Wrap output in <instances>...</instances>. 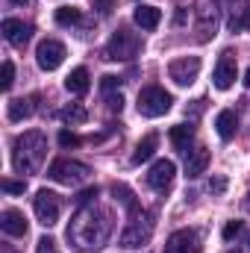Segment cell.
<instances>
[{
    "label": "cell",
    "instance_id": "8d00e7d4",
    "mask_svg": "<svg viewBox=\"0 0 250 253\" xmlns=\"http://www.w3.org/2000/svg\"><path fill=\"white\" fill-rule=\"evenodd\" d=\"M245 85H248V88H250V68H248V71H245Z\"/></svg>",
    "mask_w": 250,
    "mask_h": 253
},
{
    "label": "cell",
    "instance_id": "9c48e42d",
    "mask_svg": "<svg viewBox=\"0 0 250 253\" xmlns=\"http://www.w3.org/2000/svg\"><path fill=\"white\" fill-rule=\"evenodd\" d=\"M197 74H200V56H180L168 65V77L183 88L197 80Z\"/></svg>",
    "mask_w": 250,
    "mask_h": 253
},
{
    "label": "cell",
    "instance_id": "83f0119b",
    "mask_svg": "<svg viewBox=\"0 0 250 253\" xmlns=\"http://www.w3.org/2000/svg\"><path fill=\"white\" fill-rule=\"evenodd\" d=\"M0 186H3L6 194H24V189H27V183H24V180H9V177H6Z\"/></svg>",
    "mask_w": 250,
    "mask_h": 253
},
{
    "label": "cell",
    "instance_id": "7402d4cb",
    "mask_svg": "<svg viewBox=\"0 0 250 253\" xmlns=\"http://www.w3.org/2000/svg\"><path fill=\"white\" fill-rule=\"evenodd\" d=\"M171 144L177 147V150H186L188 153V144H191V138H194V126H188V124H177V126H171Z\"/></svg>",
    "mask_w": 250,
    "mask_h": 253
},
{
    "label": "cell",
    "instance_id": "d4e9b609",
    "mask_svg": "<svg viewBox=\"0 0 250 253\" xmlns=\"http://www.w3.org/2000/svg\"><path fill=\"white\" fill-rule=\"evenodd\" d=\"M115 200H121V203H124L126 209H132V206H138V203H135V197H132V191L126 189V186H115Z\"/></svg>",
    "mask_w": 250,
    "mask_h": 253
},
{
    "label": "cell",
    "instance_id": "44dd1931",
    "mask_svg": "<svg viewBox=\"0 0 250 253\" xmlns=\"http://www.w3.org/2000/svg\"><path fill=\"white\" fill-rule=\"evenodd\" d=\"M65 88L71 94H85L88 91V71L85 68H74L68 77H65Z\"/></svg>",
    "mask_w": 250,
    "mask_h": 253
},
{
    "label": "cell",
    "instance_id": "d590c367",
    "mask_svg": "<svg viewBox=\"0 0 250 253\" xmlns=\"http://www.w3.org/2000/svg\"><path fill=\"white\" fill-rule=\"evenodd\" d=\"M33 0H9V6H30Z\"/></svg>",
    "mask_w": 250,
    "mask_h": 253
},
{
    "label": "cell",
    "instance_id": "f35d334b",
    "mask_svg": "<svg viewBox=\"0 0 250 253\" xmlns=\"http://www.w3.org/2000/svg\"><path fill=\"white\" fill-rule=\"evenodd\" d=\"M3 253H12V251H9V248H6V251H3Z\"/></svg>",
    "mask_w": 250,
    "mask_h": 253
},
{
    "label": "cell",
    "instance_id": "4316f807",
    "mask_svg": "<svg viewBox=\"0 0 250 253\" xmlns=\"http://www.w3.org/2000/svg\"><path fill=\"white\" fill-rule=\"evenodd\" d=\"M242 230H245V221H227V227H224V242H233L236 236H242Z\"/></svg>",
    "mask_w": 250,
    "mask_h": 253
},
{
    "label": "cell",
    "instance_id": "8fae6325",
    "mask_svg": "<svg viewBox=\"0 0 250 253\" xmlns=\"http://www.w3.org/2000/svg\"><path fill=\"white\" fill-rule=\"evenodd\" d=\"M174 174H177V165L171 159H159L153 162V168L147 171V186L153 191H168L174 183Z\"/></svg>",
    "mask_w": 250,
    "mask_h": 253
},
{
    "label": "cell",
    "instance_id": "484cf974",
    "mask_svg": "<svg viewBox=\"0 0 250 253\" xmlns=\"http://www.w3.org/2000/svg\"><path fill=\"white\" fill-rule=\"evenodd\" d=\"M12 83H15V65L6 59V62H3V80H0V88H3V91H9V88H12Z\"/></svg>",
    "mask_w": 250,
    "mask_h": 253
},
{
    "label": "cell",
    "instance_id": "9a60e30c",
    "mask_svg": "<svg viewBox=\"0 0 250 253\" xmlns=\"http://www.w3.org/2000/svg\"><path fill=\"white\" fill-rule=\"evenodd\" d=\"M0 230L12 239H24L27 236V218L18 209H3L0 212Z\"/></svg>",
    "mask_w": 250,
    "mask_h": 253
},
{
    "label": "cell",
    "instance_id": "cb8c5ba5",
    "mask_svg": "<svg viewBox=\"0 0 250 253\" xmlns=\"http://www.w3.org/2000/svg\"><path fill=\"white\" fill-rule=\"evenodd\" d=\"M53 18H56V24H59V27H71V24H80L83 12H80L77 6H59V9L53 12Z\"/></svg>",
    "mask_w": 250,
    "mask_h": 253
},
{
    "label": "cell",
    "instance_id": "52a82bcc",
    "mask_svg": "<svg viewBox=\"0 0 250 253\" xmlns=\"http://www.w3.org/2000/svg\"><path fill=\"white\" fill-rule=\"evenodd\" d=\"M33 209H36V218H39V224H44V227H53V224L59 221V209H62V203H59V194H53V191H47V189L36 191V197H33Z\"/></svg>",
    "mask_w": 250,
    "mask_h": 253
},
{
    "label": "cell",
    "instance_id": "74e56055",
    "mask_svg": "<svg viewBox=\"0 0 250 253\" xmlns=\"http://www.w3.org/2000/svg\"><path fill=\"white\" fill-rule=\"evenodd\" d=\"M245 209H248V212H250V194H248V200H245Z\"/></svg>",
    "mask_w": 250,
    "mask_h": 253
},
{
    "label": "cell",
    "instance_id": "836d02e7",
    "mask_svg": "<svg viewBox=\"0 0 250 253\" xmlns=\"http://www.w3.org/2000/svg\"><path fill=\"white\" fill-rule=\"evenodd\" d=\"M224 189H227V180H224V177H215V180H209V191H215V194H221Z\"/></svg>",
    "mask_w": 250,
    "mask_h": 253
},
{
    "label": "cell",
    "instance_id": "f1b7e54d",
    "mask_svg": "<svg viewBox=\"0 0 250 253\" xmlns=\"http://www.w3.org/2000/svg\"><path fill=\"white\" fill-rule=\"evenodd\" d=\"M59 144H62V147H77V144H80V135L71 132V129H59Z\"/></svg>",
    "mask_w": 250,
    "mask_h": 253
},
{
    "label": "cell",
    "instance_id": "5b68a950",
    "mask_svg": "<svg viewBox=\"0 0 250 253\" xmlns=\"http://www.w3.org/2000/svg\"><path fill=\"white\" fill-rule=\"evenodd\" d=\"M171 103H174V97L159 85H147L138 91V112L144 118H159V115L171 112Z\"/></svg>",
    "mask_w": 250,
    "mask_h": 253
},
{
    "label": "cell",
    "instance_id": "4dcf8cb0",
    "mask_svg": "<svg viewBox=\"0 0 250 253\" xmlns=\"http://www.w3.org/2000/svg\"><path fill=\"white\" fill-rule=\"evenodd\" d=\"M36 251H39V253H56V242L44 236V239H39V245H36Z\"/></svg>",
    "mask_w": 250,
    "mask_h": 253
},
{
    "label": "cell",
    "instance_id": "5bb4252c",
    "mask_svg": "<svg viewBox=\"0 0 250 253\" xmlns=\"http://www.w3.org/2000/svg\"><path fill=\"white\" fill-rule=\"evenodd\" d=\"M0 33H3V39H6L12 47H24V44L33 39V27L24 24V21H18V18H6V21L0 24Z\"/></svg>",
    "mask_w": 250,
    "mask_h": 253
},
{
    "label": "cell",
    "instance_id": "e0dca14e",
    "mask_svg": "<svg viewBox=\"0 0 250 253\" xmlns=\"http://www.w3.org/2000/svg\"><path fill=\"white\" fill-rule=\"evenodd\" d=\"M206 168H209V150L206 147L188 150V156H186V174L188 177H200V174H206Z\"/></svg>",
    "mask_w": 250,
    "mask_h": 253
},
{
    "label": "cell",
    "instance_id": "277c9868",
    "mask_svg": "<svg viewBox=\"0 0 250 253\" xmlns=\"http://www.w3.org/2000/svg\"><path fill=\"white\" fill-rule=\"evenodd\" d=\"M88 174H91V168L85 162H77V159H56L47 171V177L59 186H80L88 180Z\"/></svg>",
    "mask_w": 250,
    "mask_h": 253
},
{
    "label": "cell",
    "instance_id": "7c38bea8",
    "mask_svg": "<svg viewBox=\"0 0 250 253\" xmlns=\"http://www.w3.org/2000/svg\"><path fill=\"white\" fill-rule=\"evenodd\" d=\"M236 74H239L236 56H233V53H221V59H218V65H215V74H212V83H215V88H221V91L233 88V83H236Z\"/></svg>",
    "mask_w": 250,
    "mask_h": 253
},
{
    "label": "cell",
    "instance_id": "8992f818",
    "mask_svg": "<svg viewBox=\"0 0 250 253\" xmlns=\"http://www.w3.org/2000/svg\"><path fill=\"white\" fill-rule=\"evenodd\" d=\"M138 50H141V39H138L135 33H129V30H118V33L109 39V44H106V59L129 62V59L138 56Z\"/></svg>",
    "mask_w": 250,
    "mask_h": 253
},
{
    "label": "cell",
    "instance_id": "3957f363",
    "mask_svg": "<svg viewBox=\"0 0 250 253\" xmlns=\"http://www.w3.org/2000/svg\"><path fill=\"white\" fill-rule=\"evenodd\" d=\"M153 236V215L141 206H132L129 209V221H126L124 233H121V248L126 251H135L141 245H147Z\"/></svg>",
    "mask_w": 250,
    "mask_h": 253
},
{
    "label": "cell",
    "instance_id": "ba28073f",
    "mask_svg": "<svg viewBox=\"0 0 250 253\" xmlns=\"http://www.w3.org/2000/svg\"><path fill=\"white\" fill-rule=\"evenodd\" d=\"M194 18H197V39L209 42L215 36V30H218V6L212 0H197Z\"/></svg>",
    "mask_w": 250,
    "mask_h": 253
},
{
    "label": "cell",
    "instance_id": "7a4b0ae2",
    "mask_svg": "<svg viewBox=\"0 0 250 253\" xmlns=\"http://www.w3.org/2000/svg\"><path fill=\"white\" fill-rule=\"evenodd\" d=\"M47 156V138L39 129H27L12 144V165L18 174H39Z\"/></svg>",
    "mask_w": 250,
    "mask_h": 253
},
{
    "label": "cell",
    "instance_id": "ffe728a7",
    "mask_svg": "<svg viewBox=\"0 0 250 253\" xmlns=\"http://www.w3.org/2000/svg\"><path fill=\"white\" fill-rule=\"evenodd\" d=\"M156 144H159V135H156V132L144 135V138L135 144V153H132V165H141V162H147V159L156 153Z\"/></svg>",
    "mask_w": 250,
    "mask_h": 253
},
{
    "label": "cell",
    "instance_id": "ac0fdd59",
    "mask_svg": "<svg viewBox=\"0 0 250 253\" xmlns=\"http://www.w3.org/2000/svg\"><path fill=\"white\" fill-rule=\"evenodd\" d=\"M132 21L141 27V30H156L159 27V21H162V12L156 9V6H135V12H132Z\"/></svg>",
    "mask_w": 250,
    "mask_h": 253
},
{
    "label": "cell",
    "instance_id": "d6a6232c",
    "mask_svg": "<svg viewBox=\"0 0 250 253\" xmlns=\"http://www.w3.org/2000/svg\"><path fill=\"white\" fill-rule=\"evenodd\" d=\"M112 6H115V0H94V9H97L100 15H109Z\"/></svg>",
    "mask_w": 250,
    "mask_h": 253
},
{
    "label": "cell",
    "instance_id": "2e32d148",
    "mask_svg": "<svg viewBox=\"0 0 250 253\" xmlns=\"http://www.w3.org/2000/svg\"><path fill=\"white\" fill-rule=\"evenodd\" d=\"M36 112V97H15V100H9V106H6V118L9 121H24V118H30Z\"/></svg>",
    "mask_w": 250,
    "mask_h": 253
},
{
    "label": "cell",
    "instance_id": "603a6c76",
    "mask_svg": "<svg viewBox=\"0 0 250 253\" xmlns=\"http://www.w3.org/2000/svg\"><path fill=\"white\" fill-rule=\"evenodd\" d=\"M59 118H62L65 124H85V121H88V112H85L80 103H71V106L59 109Z\"/></svg>",
    "mask_w": 250,
    "mask_h": 253
},
{
    "label": "cell",
    "instance_id": "1f68e13d",
    "mask_svg": "<svg viewBox=\"0 0 250 253\" xmlns=\"http://www.w3.org/2000/svg\"><path fill=\"white\" fill-rule=\"evenodd\" d=\"M97 197V189H83L80 194H77V203H83V206H88L91 200Z\"/></svg>",
    "mask_w": 250,
    "mask_h": 253
},
{
    "label": "cell",
    "instance_id": "e575fe53",
    "mask_svg": "<svg viewBox=\"0 0 250 253\" xmlns=\"http://www.w3.org/2000/svg\"><path fill=\"white\" fill-rule=\"evenodd\" d=\"M109 109H112V112H121V109H124V97H121V94H112V97H109Z\"/></svg>",
    "mask_w": 250,
    "mask_h": 253
},
{
    "label": "cell",
    "instance_id": "30bf717a",
    "mask_svg": "<svg viewBox=\"0 0 250 253\" xmlns=\"http://www.w3.org/2000/svg\"><path fill=\"white\" fill-rule=\"evenodd\" d=\"M36 62H39L42 71H56L65 62V44L56 42V39H44L36 50Z\"/></svg>",
    "mask_w": 250,
    "mask_h": 253
},
{
    "label": "cell",
    "instance_id": "f546056e",
    "mask_svg": "<svg viewBox=\"0 0 250 253\" xmlns=\"http://www.w3.org/2000/svg\"><path fill=\"white\" fill-rule=\"evenodd\" d=\"M118 85H121V77H115V74H106V77L100 80V88H103V91H115Z\"/></svg>",
    "mask_w": 250,
    "mask_h": 253
},
{
    "label": "cell",
    "instance_id": "d6986e66",
    "mask_svg": "<svg viewBox=\"0 0 250 253\" xmlns=\"http://www.w3.org/2000/svg\"><path fill=\"white\" fill-rule=\"evenodd\" d=\"M215 126H218V135H221L224 141H230V138L239 132V118H236V112H230V109L218 112V118H215Z\"/></svg>",
    "mask_w": 250,
    "mask_h": 253
},
{
    "label": "cell",
    "instance_id": "4fadbf2b",
    "mask_svg": "<svg viewBox=\"0 0 250 253\" xmlns=\"http://www.w3.org/2000/svg\"><path fill=\"white\" fill-rule=\"evenodd\" d=\"M165 253H203V251H200V239H197L194 230H177V233L168 236Z\"/></svg>",
    "mask_w": 250,
    "mask_h": 253
},
{
    "label": "cell",
    "instance_id": "ab89813d",
    "mask_svg": "<svg viewBox=\"0 0 250 253\" xmlns=\"http://www.w3.org/2000/svg\"><path fill=\"white\" fill-rule=\"evenodd\" d=\"M230 253H236V251H230Z\"/></svg>",
    "mask_w": 250,
    "mask_h": 253
},
{
    "label": "cell",
    "instance_id": "6da1fadb",
    "mask_svg": "<svg viewBox=\"0 0 250 253\" xmlns=\"http://www.w3.org/2000/svg\"><path fill=\"white\" fill-rule=\"evenodd\" d=\"M112 236V212L97 206V203H88L83 206L74 221L68 224V242L74 245L77 253H94L100 251Z\"/></svg>",
    "mask_w": 250,
    "mask_h": 253
}]
</instances>
